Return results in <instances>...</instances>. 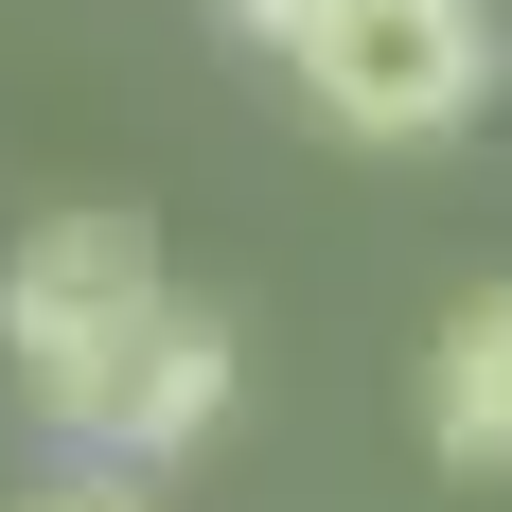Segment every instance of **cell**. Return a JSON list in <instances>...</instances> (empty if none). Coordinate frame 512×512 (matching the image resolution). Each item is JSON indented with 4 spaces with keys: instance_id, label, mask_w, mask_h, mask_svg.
<instances>
[{
    "instance_id": "6da1fadb",
    "label": "cell",
    "mask_w": 512,
    "mask_h": 512,
    "mask_svg": "<svg viewBox=\"0 0 512 512\" xmlns=\"http://www.w3.org/2000/svg\"><path fill=\"white\" fill-rule=\"evenodd\" d=\"M177 318V283H159V230L142 212H36L18 230V265H0V354H18V389H36L53 442H106L124 424V371H142V336Z\"/></svg>"
},
{
    "instance_id": "7a4b0ae2",
    "label": "cell",
    "mask_w": 512,
    "mask_h": 512,
    "mask_svg": "<svg viewBox=\"0 0 512 512\" xmlns=\"http://www.w3.org/2000/svg\"><path fill=\"white\" fill-rule=\"evenodd\" d=\"M283 71L318 89L336 142H460L495 106V0H336Z\"/></svg>"
},
{
    "instance_id": "3957f363",
    "label": "cell",
    "mask_w": 512,
    "mask_h": 512,
    "mask_svg": "<svg viewBox=\"0 0 512 512\" xmlns=\"http://www.w3.org/2000/svg\"><path fill=\"white\" fill-rule=\"evenodd\" d=\"M230 389H248V336H230L212 301H177V318L142 336V371H124V424H106V460L142 477V460H177V442H212V424H230Z\"/></svg>"
},
{
    "instance_id": "277c9868",
    "label": "cell",
    "mask_w": 512,
    "mask_h": 512,
    "mask_svg": "<svg viewBox=\"0 0 512 512\" xmlns=\"http://www.w3.org/2000/svg\"><path fill=\"white\" fill-rule=\"evenodd\" d=\"M424 442L460 477H512V283H477L442 318V354H424Z\"/></svg>"
},
{
    "instance_id": "5b68a950",
    "label": "cell",
    "mask_w": 512,
    "mask_h": 512,
    "mask_svg": "<svg viewBox=\"0 0 512 512\" xmlns=\"http://www.w3.org/2000/svg\"><path fill=\"white\" fill-rule=\"evenodd\" d=\"M212 18H230V36H248V53H301L318 18H336V0H212Z\"/></svg>"
},
{
    "instance_id": "8992f818",
    "label": "cell",
    "mask_w": 512,
    "mask_h": 512,
    "mask_svg": "<svg viewBox=\"0 0 512 512\" xmlns=\"http://www.w3.org/2000/svg\"><path fill=\"white\" fill-rule=\"evenodd\" d=\"M18 512H159V495H124V460H106V477H53V495H18Z\"/></svg>"
}]
</instances>
